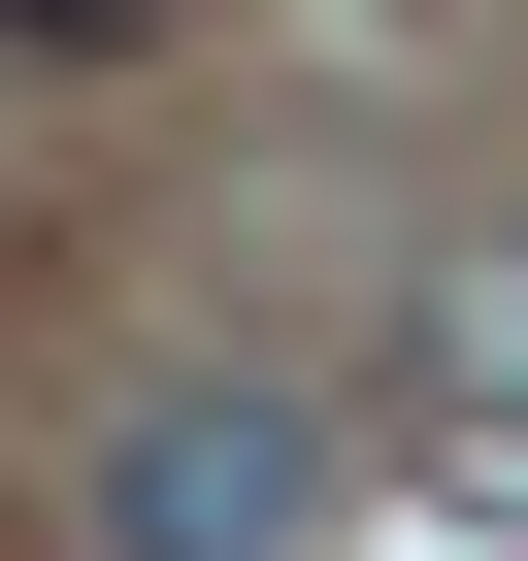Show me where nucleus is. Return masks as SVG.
<instances>
[{"instance_id":"f257e3e1","label":"nucleus","mask_w":528,"mask_h":561,"mask_svg":"<svg viewBox=\"0 0 528 561\" xmlns=\"http://www.w3.org/2000/svg\"><path fill=\"white\" fill-rule=\"evenodd\" d=\"M331 528V430L298 397H133L100 430V561H298Z\"/></svg>"},{"instance_id":"f03ea898","label":"nucleus","mask_w":528,"mask_h":561,"mask_svg":"<svg viewBox=\"0 0 528 561\" xmlns=\"http://www.w3.org/2000/svg\"><path fill=\"white\" fill-rule=\"evenodd\" d=\"M429 430H462V462L528 430V264H462V298H429Z\"/></svg>"}]
</instances>
